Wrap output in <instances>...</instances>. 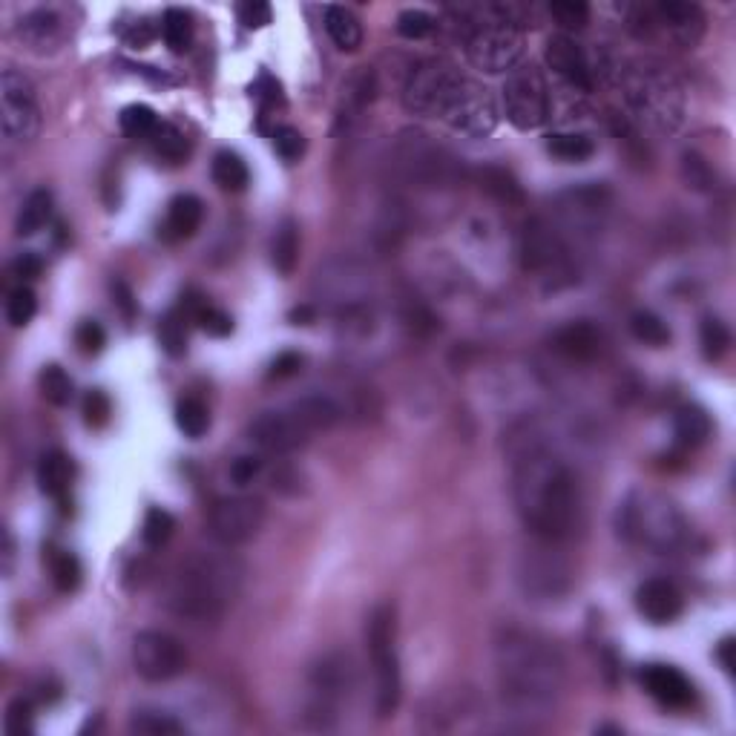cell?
Returning a JSON list of instances; mask_svg holds the SVG:
<instances>
[{
    "label": "cell",
    "mask_w": 736,
    "mask_h": 736,
    "mask_svg": "<svg viewBox=\"0 0 736 736\" xmlns=\"http://www.w3.org/2000/svg\"><path fill=\"white\" fill-rule=\"evenodd\" d=\"M509 469L524 527L541 541H570L584 521V495L573 466L527 429L509 443Z\"/></svg>",
    "instance_id": "cell-1"
},
{
    "label": "cell",
    "mask_w": 736,
    "mask_h": 736,
    "mask_svg": "<svg viewBox=\"0 0 736 736\" xmlns=\"http://www.w3.org/2000/svg\"><path fill=\"white\" fill-rule=\"evenodd\" d=\"M495 673L501 699L524 719L555 711L567 688V662L547 636L509 627L495 642Z\"/></svg>",
    "instance_id": "cell-2"
},
{
    "label": "cell",
    "mask_w": 736,
    "mask_h": 736,
    "mask_svg": "<svg viewBox=\"0 0 736 736\" xmlns=\"http://www.w3.org/2000/svg\"><path fill=\"white\" fill-rule=\"evenodd\" d=\"M245 584V564L233 552L184 555L161 587V604L184 621L210 624L228 616Z\"/></svg>",
    "instance_id": "cell-3"
},
{
    "label": "cell",
    "mask_w": 736,
    "mask_h": 736,
    "mask_svg": "<svg viewBox=\"0 0 736 736\" xmlns=\"http://www.w3.org/2000/svg\"><path fill=\"white\" fill-rule=\"evenodd\" d=\"M469 15L463 49L469 64L489 75H501L521 67L527 52V9L518 3H481L460 9Z\"/></svg>",
    "instance_id": "cell-4"
},
{
    "label": "cell",
    "mask_w": 736,
    "mask_h": 736,
    "mask_svg": "<svg viewBox=\"0 0 736 736\" xmlns=\"http://www.w3.org/2000/svg\"><path fill=\"white\" fill-rule=\"evenodd\" d=\"M343 420V406L331 394H305L285 409H268L256 414L248 426V437L268 455H291L302 449L314 432H325Z\"/></svg>",
    "instance_id": "cell-5"
},
{
    "label": "cell",
    "mask_w": 736,
    "mask_h": 736,
    "mask_svg": "<svg viewBox=\"0 0 736 736\" xmlns=\"http://www.w3.org/2000/svg\"><path fill=\"white\" fill-rule=\"evenodd\" d=\"M619 75L624 98L630 110L642 118L647 127L659 133H673L685 118V92L673 72L656 61L624 64Z\"/></svg>",
    "instance_id": "cell-6"
},
{
    "label": "cell",
    "mask_w": 736,
    "mask_h": 736,
    "mask_svg": "<svg viewBox=\"0 0 736 736\" xmlns=\"http://www.w3.org/2000/svg\"><path fill=\"white\" fill-rule=\"evenodd\" d=\"M619 529L633 544L662 555L682 550L690 538L688 521L679 512V506L650 489H636L624 498L619 509Z\"/></svg>",
    "instance_id": "cell-7"
},
{
    "label": "cell",
    "mask_w": 736,
    "mask_h": 736,
    "mask_svg": "<svg viewBox=\"0 0 736 736\" xmlns=\"http://www.w3.org/2000/svg\"><path fill=\"white\" fill-rule=\"evenodd\" d=\"M394 167L414 187H452L463 179L460 159L423 130H403L394 144Z\"/></svg>",
    "instance_id": "cell-8"
},
{
    "label": "cell",
    "mask_w": 736,
    "mask_h": 736,
    "mask_svg": "<svg viewBox=\"0 0 736 736\" xmlns=\"http://www.w3.org/2000/svg\"><path fill=\"white\" fill-rule=\"evenodd\" d=\"M366 644L371 670H374V696L377 713L391 716L400 705L403 676H400V653H397V616L391 604H377L366 621Z\"/></svg>",
    "instance_id": "cell-9"
},
{
    "label": "cell",
    "mask_w": 736,
    "mask_h": 736,
    "mask_svg": "<svg viewBox=\"0 0 736 736\" xmlns=\"http://www.w3.org/2000/svg\"><path fill=\"white\" fill-rule=\"evenodd\" d=\"M521 265L552 291L575 282L573 253L564 233L541 216H532L521 230Z\"/></svg>",
    "instance_id": "cell-10"
},
{
    "label": "cell",
    "mask_w": 736,
    "mask_h": 736,
    "mask_svg": "<svg viewBox=\"0 0 736 736\" xmlns=\"http://www.w3.org/2000/svg\"><path fill=\"white\" fill-rule=\"evenodd\" d=\"M633 15V23H639L642 35H662L667 44L676 49H693L705 35V15L696 3L682 0H662L627 9Z\"/></svg>",
    "instance_id": "cell-11"
},
{
    "label": "cell",
    "mask_w": 736,
    "mask_h": 736,
    "mask_svg": "<svg viewBox=\"0 0 736 736\" xmlns=\"http://www.w3.org/2000/svg\"><path fill=\"white\" fill-rule=\"evenodd\" d=\"M440 121H446L460 136L486 138L498 127V104L483 84L460 75L452 92L446 95Z\"/></svg>",
    "instance_id": "cell-12"
},
{
    "label": "cell",
    "mask_w": 736,
    "mask_h": 736,
    "mask_svg": "<svg viewBox=\"0 0 736 736\" xmlns=\"http://www.w3.org/2000/svg\"><path fill=\"white\" fill-rule=\"evenodd\" d=\"M535 541H538V547H532L521 555L518 584H521L524 596H529L532 601H558L573 587V570H570L567 558L555 550L558 544L541 541V538H535Z\"/></svg>",
    "instance_id": "cell-13"
},
{
    "label": "cell",
    "mask_w": 736,
    "mask_h": 736,
    "mask_svg": "<svg viewBox=\"0 0 736 736\" xmlns=\"http://www.w3.org/2000/svg\"><path fill=\"white\" fill-rule=\"evenodd\" d=\"M552 110L550 87L538 67H518L509 72L504 84V113L518 130H538L547 124Z\"/></svg>",
    "instance_id": "cell-14"
},
{
    "label": "cell",
    "mask_w": 736,
    "mask_h": 736,
    "mask_svg": "<svg viewBox=\"0 0 736 736\" xmlns=\"http://www.w3.org/2000/svg\"><path fill=\"white\" fill-rule=\"evenodd\" d=\"M0 124L9 141L26 144L41 133V107L32 81L18 69L0 72Z\"/></svg>",
    "instance_id": "cell-15"
},
{
    "label": "cell",
    "mask_w": 736,
    "mask_h": 736,
    "mask_svg": "<svg viewBox=\"0 0 736 736\" xmlns=\"http://www.w3.org/2000/svg\"><path fill=\"white\" fill-rule=\"evenodd\" d=\"M262 524H265V504L259 498H248V495L219 498L210 506V515H207L210 538L225 550L253 541Z\"/></svg>",
    "instance_id": "cell-16"
},
{
    "label": "cell",
    "mask_w": 736,
    "mask_h": 736,
    "mask_svg": "<svg viewBox=\"0 0 736 736\" xmlns=\"http://www.w3.org/2000/svg\"><path fill=\"white\" fill-rule=\"evenodd\" d=\"M133 667L144 682H170L187 670L182 642L164 630H141L133 642Z\"/></svg>",
    "instance_id": "cell-17"
},
{
    "label": "cell",
    "mask_w": 736,
    "mask_h": 736,
    "mask_svg": "<svg viewBox=\"0 0 736 736\" xmlns=\"http://www.w3.org/2000/svg\"><path fill=\"white\" fill-rule=\"evenodd\" d=\"M460 72L446 61H423L409 72L403 87V107L412 115L440 118L446 95L452 92Z\"/></svg>",
    "instance_id": "cell-18"
},
{
    "label": "cell",
    "mask_w": 736,
    "mask_h": 736,
    "mask_svg": "<svg viewBox=\"0 0 736 736\" xmlns=\"http://www.w3.org/2000/svg\"><path fill=\"white\" fill-rule=\"evenodd\" d=\"M558 222L578 239H593L604 228V219L610 213V196L598 184H584L558 196Z\"/></svg>",
    "instance_id": "cell-19"
},
{
    "label": "cell",
    "mask_w": 736,
    "mask_h": 736,
    "mask_svg": "<svg viewBox=\"0 0 736 736\" xmlns=\"http://www.w3.org/2000/svg\"><path fill=\"white\" fill-rule=\"evenodd\" d=\"M311 690H314V711L331 713L354 688V662L343 650L325 653L317 665L311 667Z\"/></svg>",
    "instance_id": "cell-20"
},
{
    "label": "cell",
    "mask_w": 736,
    "mask_h": 736,
    "mask_svg": "<svg viewBox=\"0 0 736 736\" xmlns=\"http://www.w3.org/2000/svg\"><path fill=\"white\" fill-rule=\"evenodd\" d=\"M547 67L564 78L570 87L581 92H593L596 87V69L590 64L587 52L581 49V44H575V38H570L567 32H558L547 41Z\"/></svg>",
    "instance_id": "cell-21"
},
{
    "label": "cell",
    "mask_w": 736,
    "mask_h": 736,
    "mask_svg": "<svg viewBox=\"0 0 736 736\" xmlns=\"http://www.w3.org/2000/svg\"><path fill=\"white\" fill-rule=\"evenodd\" d=\"M642 685L647 696H653L662 708L670 711H685L696 699V690L679 667L647 665L642 670Z\"/></svg>",
    "instance_id": "cell-22"
},
{
    "label": "cell",
    "mask_w": 736,
    "mask_h": 736,
    "mask_svg": "<svg viewBox=\"0 0 736 736\" xmlns=\"http://www.w3.org/2000/svg\"><path fill=\"white\" fill-rule=\"evenodd\" d=\"M601 331H598L593 322L587 320H573L567 325H561L555 334L550 337V345L567 360L573 363H590L601 354Z\"/></svg>",
    "instance_id": "cell-23"
},
{
    "label": "cell",
    "mask_w": 736,
    "mask_h": 736,
    "mask_svg": "<svg viewBox=\"0 0 736 736\" xmlns=\"http://www.w3.org/2000/svg\"><path fill=\"white\" fill-rule=\"evenodd\" d=\"M636 607L647 621L667 624L682 616V593L667 578H650L636 590Z\"/></svg>",
    "instance_id": "cell-24"
},
{
    "label": "cell",
    "mask_w": 736,
    "mask_h": 736,
    "mask_svg": "<svg viewBox=\"0 0 736 736\" xmlns=\"http://www.w3.org/2000/svg\"><path fill=\"white\" fill-rule=\"evenodd\" d=\"M18 35L35 49L61 44L64 35H67V18L61 15V9H46V6L44 9H35V12L23 15Z\"/></svg>",
    "instance_id": "cell-25"
},
{
    "label": "cell",
    "mask_w": 736,
    "mask_h": 736,
    "mask_svg": "<svg viewBox=\"0 0 736 736\" xmlns=\"http://www.w3.org/2000/svg\"><path fill=\"white\" fill-rule=\"evenodd\" d=\"M205 219V205L199 196L182 193L176 196L167 207V222H164V236L167 239H190Z\"/></svg>",
    "instance_id": "cell-26"
},
{
    "label": "cell",
    "mask_w": 736,
    "mask_h": 736,
    "mask_svg": "<svg viewBox=\"0 0 736 736\" xmlns=\"http://www.w3.org/2000/svg\"><path fill=\"white\" fill-rule=\"evenodd\" d=\"M38 483L52 501L64 506L69 495V483H72V460L64 452H46L38 466Z\"/></svg>",
    "instance_id": "cell-27"
},
{
    "label": "cell",
    "mask_w": 736,
    "mask_h": 736,
    "mask_svg": "<svg viewBox=\"0 0 736 736\" xmlns=\"http://www.w3.org/2000/svg\"><path fill=\"white\" fill-rule=\"evenodd\" d=\"M325 32L334 41V46L343 52H354L363 44V23L357 21V15L345 6H328L325 9Z\"/></svg>",
    "instance_id": "cell-28"
},
{
    "label": "cell",
    "mask_w": 736,
    "mask_h": 736,
    "mask_svg": "<svg viewBox=\"0 0 736 736\" xmlns=\"http://www.w3.org/2000/svg\"><path fill=\"white\" fill-rule=\"evenodd\" d=\"M299 262V228L294 219H285L274 233V242H271V265L276 268V274L291 276L297 271Z\"/></svg>",
    "instance_id": "cell-29"
},
{
    "label": "cell",
    "mask_w": 736,
    "mask_h": 736,
    "mask_svg": "<svg viewBox=\"0 0 736 736\" xmlns=\"http://www.w3.org/2000/svg\"><path fill=\"white\" fill-rule=\"evenodd\" d=\"M478 184H481L483 193H489L495 202H504V205H521L524 202V193H521V184L515 182V176L504 170V167H481L478 170Z\"/></svg>",
    "instance_id": "cell-30"
},
{
    "label": "cell",
    "mask_w": 736,
    "mask_h": 736,
    "mask_svg": "<svg viewBox=\"0 0 736 736\" xmlns=\"http://www.w3.org/2000/svg\"><path fill=\"white\" fill-rule=\"evenodd\" d=\"M184 314L193 317V322H199V328L207 331L210 337H228L230 331H233V320H230L222 308L210 305L205 297H196L193 294V297L184 299Z\"/></svg>",
    "instance_id": "cell-31"
},
{
    "label": "cell",
    "mask_w": 736,
    "mask_h": 736,
    "mask_svg": "<svg viewBox=\"0 0 736 736\" xmlns=\"http://www.w3.org/2000/svg\"><path fill=\"white\" fill-rule=\"evenodd\" d=\"M213 182L219 184L225 193H242L251 184L248 164L239 159L236 153H230V150L216 153V159H213Z\"/></svg>",
    "instance_id": "cell-32"
},
{
    "label": "cell",
    "mask_w": 736,
    "mask_h": 736,
    "mask_svg": "<svg viewBox=\"0 0 736 736\" xmlns=\"http://www.w3.org/2000/svg\"><path fill=\"white\" fill-rule=\"evenodd\" d=\"M673 429H676V440L682 446H702L711 437V417L699 406H682L676 412Z\"/></svg>",
    "instance_id": "cell-33"
},
{
    "label": "cell",
    "mask_w": 736,
    "mask_h": 736,
    "mask_svg": "<svg viewBox=\"0 0 736 736\" xmlns=\"http://www.w3.org/2000/svg\"><path fill=\"white\" fill-rule=\"evenodd\" d=\"M49 216H52V196H49V190L38 187V190H32L26 196L15 228H18L21 236H32V233H38V230L44 228L46 222H49Z\"/></svg>",
    "instance_id": "cell-34"
},
{
    "label": "cell",
    "mask_w": 736,
    "mask_h": 736,
    "mask_svg": "<svg viewBox=\"0 0 736 736\" xmlns=\"http://www.w3.org/2000/svg\"><path fill=\"white\" fill-rule=\"evenodd\" d=\"M547 150L561 161H587L596 153V144L581 133H552L547 136Z\"/></svg>",
    "instance_id": "cell-35"
},
{
    "label": "cell",
    "mask_w": 736,
    "mask_h": 736,
    "mask_svg": "<svg viewBox=\"0 0 736 736\" xmlns=\"http://www.w3.org/2000/svg\"><path fill=\"white\" fill-rule=\"evenodd\" d=\"M176 532V518L161 509V506H150L147 515H144V527H141V538L150 550H161Z\"/></svg>",
    "instance_id": "cell-36"
},
{
    "label": "cell",
    "mask_w": 736,
    "mask_h": 736,
    "mask_svg": "<svg viewBox=\"0 0 736 736\" xmlns=\"http://www.w3.org/2000/svg\"><path fill=\"white\" fill-rule=\"evenodd\" d=\"M161 35H164V44L170 46V52L182 55L190 49V41H193V23L182 9H167L161 18Z\"/></svg>",
    "instance_id": "cell-37"
},
{
    "label": "cell",
    "mask_w": 736,
    "mask_h": 736,
    "mask_svg": "<svg viewBox=\"0 0 736 736\" xmlns=\"http://www.w3.org/2000/svg\"><path fill=\"white\" fill-rule=\"evenodd\" d=\"M630 331H633V337L644 345H653V348H662V345L670 343V328H667V322L659 317V314H653V311H636L633 317H630Z\"/></svg>",
    "instance_id": "cell-38"
},
{
    "label": "cell",
    "mask_w": 736,
    "mask_h": 736,
    "mask_svg": "<svg viewBox=\"0 0 736 736\" xmlns=\"http://www.w3.org/2000/svg\"><path fill=\"white\" fill-rule=\"evenodd\" d=\"M49 570H52V581L61 593H75L81 587V578H84V570H81V561L67 550H55L52 552V561H49Z\"/></svg>",
    "instance_id": "cell-39"
},
{
    "label": "cell",
    "mask_w": 736,
    "mask_h": 736,
    "mask_svg": "<svg viewBox=\"0 0 736 736\" xmlns=\"http://www.w3.org/2000/svg\"><path fill=\"white\" fill-rule=\"evenodd\" d=\"M121 130L130 138H153V133L159 130V115L156 110H150L147 104H130L121 110Z\"/></svg>",
    "instance_id": "cell-40"
},
{
    "label": "cell",
    "mask_w": 736,
    "mask_h": 736,
    "mask_svg": "<svg viewBox=\"0 0 736 736\" xmlns=\"http://www.w3.org/2000/svg\"><path fill=\"white\" fill-rule=\"evenodd\" d=\"M130 731L141 736H176L184 734V725L179 719H173L170 713L138 711L130 722Z\"/></svg>",
    "instance_id": "cell-41"
},
{
    "label": "cell",
    "mask_w": 736,
    "mask_h": 736,
    "mask_svg": "<svg viewBox=\"0 0 736 736\" xmlns=\"http://www.w3.org/2000/svg\"><path fill=\"white\" fill-rule=\"evenodd\" d=\"M176 426L182 429L187 437H202L210 426V414H207V406L196 397H184L176 406Z\"/></svg>",
    "instance_id": "cell-42"
},
{
    "label": "cell",
    "mask_w": 736,
    "mask_h": 736,
    "mask_svg": "<svg viewBox=\"0 0 736 736\" xmlns=\"http://www.w3.org/2000/svg\"><path fill=\"white\" fill-rule=\"evenodd\" d=\"M41 391L52 406H69L72 403V380L61 366H46L41 371Z\"/></svg>",
    "instance_id": "cell-43"
},
{
    "label": "cell",
    "mask_w": 736,
    "mask_h": 736,
    "mask_svg": "<svg viewBox=\"0 0 736 736\" xmlns=\"http://www.w3.org/2000/svg\"><path fill=\"white\" fill-rule=\"evenodd\" d=\"M150 141H153V150L159 153L161 159L173 161V164L187 156V138H184L182 130L173 127V124H164V121H161L159 130L153 133Z\"/></svg>",
    "instance_id": "cell-44"
},
{
    "label": "cell",
    "mask_w": 736,
    "mask_h": 736,
    "mask_svg": "<svg viewBox=\"0 0 736 736\" xmlns=\"http://www.w3.org/2000/svg\"><path fill=\"white\" fill-rule=\"evenodd\" d=\"M35 311H38V297H35L32 288L18 285L15 291H9V299H6V320H9V325L23 328L26 322L35 317Z\"/></svg>",
    "instance_id": "cell-45"
},
{
    "label": "cell",
    "mask_w": 736,
    "mask_h": 736,
    "mask_svg": "<svg viewBox=\"0 0 736 736\" xmlns=\"http://www.w3.org/2000/svg\"><path fill=\"white\" fill-rule=\"evenodd\" d=\"M699 340H702L705 357H708V360H719V357H725V351L731 348V331H728V325L722 320L708 317V320L702 322Z\"/></svg>",
    "instance_id": "cell-46"
},
{
    "label": "cell",
    "mask_w": 736,
    "mask_h": 736,
    "mask_svg": "<svg viewBox=\"0 0 736 736\" xmlns=\"http://www.w3.org/2000/svg\"><path fill=\"white\" fill-rule=\"evenodd\" d=\"M550 15L558 21L561 29L573 32V29H581L590 21V6L581 3V0H555L550 3Z\"/></svg>",
    "instance_id": "cell-47"
},
{
    "label": "cell",
    "mask_w": 736,
    "mask_h": 736,
    "mask_svg": "<svg viewBox=\"0 0 736 736\" xmlns=\"http://www.w3.org/2000/svg\"><path fill=\"white\" fill-rule=\"evenodd\" d=\"M397 32L403 38H409V41H423V38H429L435 32V18L420 12V9H406L397 18Z\"/></svg>",
    "instance_id": "cell-48"
},
{
    "label": "cell",
    "mask_w": 736,
    "mask_h": 736,
    "mask_svg": "<svg viewBox=\"0 0 736 736\" xmlns=\"http://www.w3.org/2000/svg\"><path fill=\"white\" fill-rule=\"evenodd\" d=\"M159 340L161 348L170 354V357H182L184 348H187V331H184V320L179 314H167L159 325Z\"/></svg>",
    "instance_id": "cell-49"
},
{
    "label": "cell",
    "mask_w": 736,
    "mask_h": 736,
    "mask_svg": "<svg viewBox=\"0 0 736 736\" xmlns=\"http://www.w3.org/2000/svg\"><path fill=\"white\" fill-rule=\"evenodd\" d=\"M110 417H113L110 397L101 389L87 391V397H84V420H87V426L90 429H104L110 423Z\"/></svg>",
    "instance_id": "cell-50"
},
{
    "label": "cell",
    "mask_w": 736,
    "mask_h": 736,
    "mask_svg": "<svg viewBox=\"0 0 736 736\" xmlns=\"http://www.w3.org/2000/svg\"><path fill=\"white\" fill-rule=\"evenodd\" d=\"M274 150L285 161H297L305 153V136L299 133L297 127L282 124V127L274 130Z\"/></svg>",
    "instance_id": "cell-51"
},
{
    "label": "cell",
    "mask_w": 736,
    "mask_h": 736,
    "mask_svg": "<svg viewBox=\"0 0 736 736\" xmlns=\"http://www.w3.org/2000/svg\"><path fill=\"white\" fill-rule=\"evenodd\" d=\"M35 731V716H32V702L26 699H15L6 711V734L23 736Z\"/></svg>",
    "instance_id": "cell-52"
},
{
    "label": "cell",
    "mask_w": 736,
    "mask_h": 736,
    "mask_svg": "<svg viewBox=\"0 0 736 736\" xmlns=\"http://www.w3.org/2000/svg\"><path fill=\"white\" fill-rule=\"evenodd\" d=\"M75 343H78V348H81L84 354L95 357V354H101V351H104V345H107V334H104V328H101L98 322L87 320L78 325V331H75Z\"/></svg>",
    "instance_id": "cell-53"
},
{
    "label": "cell",
    "mask_w": 736,
    "mask_h": 736,
    "mask_svg": "<svg viewBox=\"0 0 736 736\" xmlns=\"http://www.w3.org/2000/svg\"><path fill=\"white\" fill-rule=\"evenodd\" d=\"M239 21L245 23L248 29H262L271 23V6L262 3V0H248L239 6Z\"/></svg>",
    "instance_id": "cell-54"
},
{
    "label": "cell",
    "mask_w": 736,
    "mask_h": 736,
    "mask_svg": "<svg viewBox=\"0 0 736 736\" xmlns=\"http://www.w3.org/2000/svg\"><path fill=\"white\" fill-rule=\"evenodd\" d=\"M262 472V458H256V455H245V458H236L233 460V466H230V478L239 483V486H245V483H251L256 475Z\"/></svg>",
    "instance_id": "cell-55"
},
{
    "label": "cell",
    "mask_w": 736,
    "mask_h": 736,
    "mask_svg": "<svg viewBox=\"0 0 736 736\" xmlns=\"http://www.w3.org/2000/svg\"><path fill=\"white\" fill-rule=\"evenodd\" d=\"M299 366H302V357H299L297 351H282L274 363H271V377H276V380H285V377L297 374Z\"/></svg>",
    "instance_id": "cell-56"
},
{
    "label": "cell",
    "mask_w": 736,
    "mask_h": 736,
    "mask_svg": "<svg viewBox=\"0 0 736 736\" xmlns=\"http://www.w3.org/2000/svg\"><path fill=\"white\" fill-rule=\"evenodd\" d=\"M685 176H688V182L693 187H708L711 184V173H708L705 161L699 159V156H693V153L685 156Z\"/></svg>",
    "instance_id": "cell-57"
},
{
    "label": "cell",
    "mask_w": 736,
    "mask_h": 736,
    "mask_svg": "<svg viewBox=\"0 0 736 736\" xmlns=\"http://www.w3.org/2000/svg\"><path fill=\"white\" fill-rule=\"evenodd\" d=\"M41 271H44V262L35 253H23L12 265V274L21 276V279H35V276H41Z\"/></svg>",
    "instance_id": "cell-58"
},
{
    "label": "cell",
    "mask_w": 736,
    "mask_h": 736,
    "mask_svg": "<svg viewBox=\"0 0 736 736\" xmlns=\"http://www.w3.org/2000/svg\"><path fill=\"white\" fill-rule=\"evenodd\" d=\"M113 297H115V305L121 308V314H124L127 320H133V317H136V299H133V291L127 288V282L115 279Z\"/></svg>",
    "instance_id": "cell-59"
},
{
    "label": "cell",
    "mask_w": 736,
    "mask_h": 736,
    "mask_svg": "<svg viewBox=\"0 0 736 736\" xmlns=\"http://www.w3.org/2000/svg\"><path fill=\"white\" fill-rule=\"evenodd\" d=\"M734 647H736V644H734V639H731V636L716 644V662L725 667V673H734V667H736Z\"/></svg>",
    "instance_id": "cell-60"
}]
</instances>
